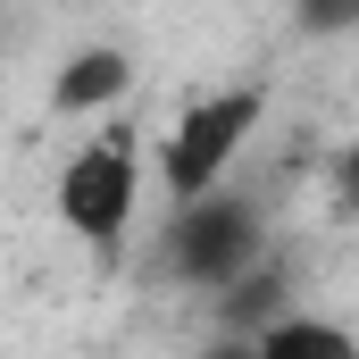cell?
I'll list each match as a JSON object with an SVG mask.
<instances>
[{"instance_id": "52a82bcc", "label": "cell", "mask_w": 359, "mask_h": 359, "mask_svg": "<svg viewBox=\"0 0 359 359\" xmlns=\"http://www.w3.org/2000/svg\"><path fill=\"white\" fill-rule=\"evenodd\" d=\"M292 25L309 42H334V34H359V0H292Z\"/></svg>"}, {"instance_id": "7a4b0ae2", "label": "cell", "mask_w": 359, "mask_h": 359, "mask_svg": "<svg viewBox=\"0 0 359 359\" xmlns=\"http://www.w3.org/2000/svg\"><path fill=\"white\" fill-rule=\"evenodd\" d=\"M259 117H268V84H217V92H201L176 126H168V142H159V184H168V201L217 192L226 168L243 159V142L259 134Z\"/></svg>"}, {"instance_id": "8992f818", "label": "cell", "mask_w": 359, "mask_h": 359, "mask_svg": "<svg viewBox=\"0 0 359 359\" xmlns=\"http://www.w3.org/2000/svg\"><path fill=\"white\" fill-rule=\"evenodd\" d=\"M251 343H259V359H359V334H351V326L309 318V309L276 318L268 334H251Z\"/></svg>"}, {"instance_id": "ba28073f", "label": "cell", "mask_w": 359, "mask_h": 359, "mask_svg": "<svg viewBox=\"0 0 359 359\" xmlns=\"http://www.w3.org/2000/svg\"><path fill=\"white\" fill-rule=\"evenodd\" d=\"M192 359H259V343H251V334H226V326H217V334H209V343H201Z\"/></svg>"}, {"instance_id": "6da1fadb", "label": "cell", "mask_w": 359, "mask_h": 359, "mask_svg": "<svg viewBox=\"0 0 359 359\" xmlns=\"http://www.w3.org/2000/svg\"><path fill=\"white\" fill-rule=\"evenodd\" d=\"M268 251V217H259V192H201V201H168V226H159V251L151 268L168 284H192V292H217L226 276H243Z\"/></svg>"}, {"instance_id": "3957f363", "label": "cell", "mask_w": 359, "mask_h": 359, "mask_svg": "<svg viewBox=\"0 0 359 359\" xmlns=\"http://www.w3.org/2000/svg\"><path fill=\"white\" fill-rule=\"evenodd\" d=\"M134 192H142L134 151L126 142H84L59 168V226L84 243L92 259H117L126 251V226H134Z\"/></svg>"}, {"instance_id": "277c9868", "label": "cell", "mask_w": 359, "mask_h": 359, "mask_svg": "<svg viewBox=\"0 0 359 359\" xmlns=\"http://www.w3.org/2000/svg\"><path fill=\"white\" fill-rule=\"evenodd\" d=\"M292 309H301V276H292V259H276V251H259L243 276H226L209 292V318L226 334H268L276 318H292Z\"/></svg>"}, {"instance_id": "5b68a950", "label": "cell", "mask_w": 359, "mask_h": 359, "mask_svg": "<svg viewBox=\"0 0 359 359\" xmlns=\"http://www.w3.org/2000/svg\"><path fill=\"white\" fill-rule=\"evenodd\" d=\"M126 84H134V59H126L117 42H92V50H76V59L50 76V109H59V117H84V109L126 100Z\"/></svg>"}]
</instances>
